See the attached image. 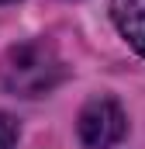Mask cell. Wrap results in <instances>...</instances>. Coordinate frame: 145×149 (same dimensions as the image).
<instances>
[{"instance_id":"obj_1","label":"cell","mask_w":145,"mask_h":149,"mask_svg":"<svg viewBox=\"0 0 145 149\" xmlns=\"http://www.w3.org/2000/svg\"><path fill=\"white\" fill-rule=\"evenodd\" d=\"M62 76H66V66H62L55 45L45 38H31V42L14 45L0 63L3 87L17 97H41L52 87H59Z\"/></svg>"},{"instance_id":"obj_2","label":"cell","mask_w":145,"mask_h":149,"mask_svg":"<svg viewBox=\"0 0 145 149\" xmlns=\"http://www.w3.org/2000/svg\"><path fill=\"white\" fill-rule=\"evenodd\" d=\"M79 139L86 149H110L128 132V118L114 97H93L79 111Z\"/></svg>"},{"instance_id":"obj_3","label":"cell","mask_w":145,"mask_h":149,"mask_svg":"<svg viewBox=\"0 0 145 149\" xmlns=\"http://www.w3.org/2000/svg\"><path fill=\"white\" fill-rule=\"evenodd\" d=\"M110 17L128 45L145 56V0H110Z\"/></svg>"},{"instance_id":"obj_4","label":"cell","mask_w":145,"mask_h":149,"mask_svg":"<svg viewBox=\"0 0 145 149\" xmlns=\"http://www.w3.org/2000/svg\"><path fill=\"white\" fill-rule=\"evenodd\" d=\"M14 142H17V121L0 111V149H14Z\"/></svg>"},{"instance_id":"obj_5","label":"cell","mask_w":145,"mask_h":149,"mask_svg":"<svg viewBox=\"0 0 145 149\" xmlns=\"http://www.w3.org/2000/svg\"><path fill=\"white\" fill-rule=\"evenodd\" d=\"M0 3H10V0H0Z\"/></svg>"}]
</instances>
